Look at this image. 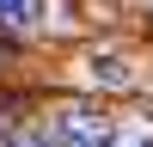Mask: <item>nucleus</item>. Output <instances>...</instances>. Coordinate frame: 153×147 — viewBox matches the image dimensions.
<instances>
[{"label": "nucleus", "mask_w": 153, "mask_h": 147, "mask_svg": "<svg viewBox=\"0 0 153 147\" xmlns=\"http://www.w3.org/2000/svg\"><path fill=\"white\" fill-rule=\"evenodd\" d=\"M49 141L55 147H117V122L98 110H61V117H49Z\"/></svg>", "instance_id": "f257e3e1"}, {"label": "nucleus", "mask_w": 153, "mask_h": 147, "mask_svg": "<svg viewBox=\"0 0 153 147\" xmlns=\"http://www.w3.org/2000/svg\"><path fill=\"white\" fill-rule=\"evenodd\" d=\"M0 24L6 31H37V24H49V0H0Z\"/></svg>", "instance_id": "f03ea898"}, {"label": "nucleus", "mask_w": 153, "mask_h": 147, "mask_svg": "<svg viewBox=\"0 0 153 147\" xmlns=\"http://www.w3.org/2000/svg\"><path fill=\"white\" fill-rule=\"evenodd\" d=\"M92 80H104V86H129V61H123V55H92Z\"/></svg>", "instance_id": "7ed1b4c3"}, {"label": "nucleus", "mask_w": 153, "mask_h": 147, "mask_svg": "<svg viewBox=\"0 0 153 147\" xmlns=\"http://www.w3.org/2000/svg\"><path fill=\"white\" fill-rule=\"evenodd\" d=\"M6 147H55V141H49V135H43V141H31V135H19V141H6Z\"/></svg>", "instance_id": "20e7f679"}, {"label": "nucleus", "mask_w": 153, "mask_h": 147, "mask_svg": "<svg viewBox=\"0 0 153 147\" xmlns=\"http://www.w3.org/2000/svg\"><path fill=\"white\" fill-rule=\"evenodd\" d=\"M123 147H153V135H141V141H123Z\"/></svg>", "instance_id": "39448f33"}]
</instances>
